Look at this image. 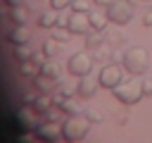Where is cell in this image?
Listing matches in <instances>:
<instances>
[{
  "mask_svg": "<svg viewBox=\"0 0 152 143\" xmlns=\"http://www.w3.org/2000/svg\"><path fill=\"white\" fill-rule=\"evenodd\" d=\"M124 69L131 74V76H142L147 74L150 69V52L142 48V45H131L124 50V60H121Z\"/></svg>",
  "mask_w": 152,
  "mask_h": 143,
  "instance_id": "1",
  "label": "cell"
},
{
  "mask_svg": "<svg viewBox=\"0 0 152 143\" xmlns=\"http://www.w3.org/2000/svg\"><path fill=\"white\" fill-rule=\"evenodd\" d=\"M40 114L31 107V105H19L17 110H12V112H7V124L10 126H14V129H19V133H24V131H31V129H38L40 126Z\"/></svg>",
  "mask_w": 152,
  "mask_h": 143,
  "instance_id": "2",
  "label": "cell"
},
{
  "mask_svg": "<svg viewBox=\"0 0 152 143\" xmlns=\"http://www.w3.org/2000/svg\"><path fill=\"white\" fill-rule=\"evenodd\" d=\"M90 119L86 117V114H66L64 117V122H62V136H64V141H69V143H76V141H83L86 136H88V131H90Z\"/></svg>",
  "mask_w": 152,
  "mask_h": 143,
  "instance_id": "3",
  "label": "cell"
},
{
  "mask_svg": "<svg viewBox=\"0 0 152 143\" xmlns=\"http://www.w3.org/2000/svg\"><path fill=\"white\" fill-rule=\"evenodd\" d=\"M114 98L124 105H135L140 98H145L142 93V83L135 81V79H128V81H121L116 88H114Z\"/></svg>",
  "mask_w": 152,
  "mask_h": 143,
  "instance_id": "4",
  "label": "cell"
},
{
  "mask_svg": "<svg viewBox=\"0 0 152 143\" xmlns=\"http://www.w3.org/2000/svg\"><path fill=\"white\" fill-rule=\"evenodd\" d=\"M93 67H95V60H93V52H88V50L74 52V55L66 60V72H69L71 76H76V79L90 74Z\"/></svg>",
  "mask_w": 152,
  "mask_h": 143,
  "instance_id": "5",
  "label": "cell"
},
{
  "mask_svg": "<svg viewBox=\"0 0 152 143\" xmlns=\"http://www.w3.org/2000/svg\"><path fill=\"white\" fill-rule=\"evenodd\" d=\"M104 12H107V17H109L112 24H116V26H126V24L133 19L135 7L128 5L126 0H112V2L104 7Z\"/></svg>",
  "mask_w": 152,
  "mask_h": 143,
  "instance_id": "6",
  "label": "cell"
},
{
  "mask_svg": "<svg viewBox=\"0 0 152 143\" xmlns=\"http://www.w3.org/2000/svg\"><path fill=\"white\" fill-rule=\"evenodd\" d=\"M97 81H100V88L114 91L124 81V64H119V62H104L102 69H100V74H97Z\"/></svg>",
  "mask_w": 152,
  "mask_h": 143,
  "instance_id": "7",
  "label": "cell"
},
{
  "mask_svg": "<svg viewBox=\"0 0 152 143\" xmlns=\"http://www.w3.org/2000/svg\"><path fill=\"white\" fill-rule=\"evenodd\" d=\"M69 29H71V33H81V36H86V33H90V31H95L93 29V24H90V17H88V12H71L69 17H66V21H64Z\"/></svg>",
  "mask_w": 152,
  "mask_h": 143,
  "instance_id": "8",
  "label": "cell"
},
{
  "mask_svg": "<svg viewBox=\"0 0 152 143\" xmlns=\"http://www.w3.org/2000/svg\"><path fill=\"white\" fill-rule=\"evenodd\" d=\"M36 136H38L40 141H48V143L64 141V136H62V124H57V122H40V126L36 129Z\"/></svg>",
  "mask_w": 152,
  "mask_h": 143,
  "instance_id": "9",
  "label": "cell"
},
{
  "mask_svg": "<svg viewBox=\"0 0 152 143\" xmlns=\"http://www.w3.org/2000/svg\"><path fill=\"white\" fill-rule=\"evenodd\" d=\"M64 67H66V64H62L59 57H48V60L43 62V67H40V74L48 76V79H52V81H59Z\"/></svg>",
  "mask_w": 152,
  "mask_h": 143,
  "instance_id": "10",
  "label": "cell"
},
{
  "mask_svg": "<svg viewBox=\"0 0 152 143\" xmlns=\"http://www.w3.org/2000/svg\"><path fill=\"white\" fill-rule=\"evenodd\" d=\"M100 88V81L93 76V74H86V76H78V98H93Z\"/></svg>",
  "mask_w": 152,
  "mask_h": 143,
  "instance_id": "11",
  "label": "cell"
},
{
  "mask_svg": "<svg viewBox=\"0 0 152 143\" xmlns=\"http://www.w3.org/2000/svg\"><path fill=\"white\" fill-rule=\"evenodd\" d=\"M62 19H59V10H55V7H50V10H43L40 14H38V26L40 29H52V26H57Z\"/></svg>",
  "mask_w": 152,
  "mask_h": 143,
  "instance_id": "12",
  "label": "cell"
},
{
  "mask_svg": "<svg viewBox=\"0 0 152 143\" xmlns=\"http://www.w3.org/2000/svg\"><path fill=\"white\" fill-rule=\"evenodd\" d=\"M28 38H31V31L26 29V24H14V29H10V33H7V41L12 45L28 43Z\"/></svg>",
  "mask_w": 152,
  "mask_h": 143,
  "instance_id": "13",
  "label": "cell"
},
{
  "mask_svg": "<svg viewBox=\"0 0 152 143\" xmlns=\"http://www.w3.org/2000/svg\"><path fill=\"white\" fill-rule=\"evenodd\" d=\"M88 17H90V24H93V29H95V31H104V29H107V24H109V17H107V12H104V10H90V12H88Z\"/></svg>",
  "mask_w": 152,
  "mask_h": 143,
  "instance_id": "14",
  "label": "cell"
},
{
  "mask_svg": "<svg viewBox=\"0 0 152 143\" xmlns=\"http://www.w3.org/2000/svg\"><path fill=\"white\" fill-rule=\"evenodd\" d=\"M28 17H31V12H28V7L21 2V5H12L10 7V19L14 21V24H26L28 21Z\"/></svg>",
  "mask_w": 152,
  "mask_h": 143,
  "instance_id": "15",
  "label": "cell"
},
{
  "mask_svg": "<svg viewBox=\"0 0 152 143\" xmlns=\"http://www.w3.org/2000/svg\"><path fill=\"white\" fill-rule=\"evenodd\" d=\"M102 33H104V41H107L109 45H114V48L126 45V33H124L121 29H104Z\"/></svg>",
  "mask_w": 152,
  "mask_h": 143,
  "instance_id": "16",
  "label": "cell"
},
{
  "mask_svg": "<svg viewBox=\"0 0 152 143\" xmlns=\"http://www.w3.org/2000/svg\"><path fill=\"white\" fill-rule=\"evenodd\" d=\"M112 50H114V45H109L107 41L102 43V45H97L95 50H90L93 52V60L97 62V64H104V62H109L112 60Z\"/></svg>",
  "mask_w": 152,
  "mask_h": 143,
  "instance_id": "17",
  "label": "cell"
},
{
  "mask_svg": "<svg viewBox=\"0 0 152 143\" xmlns=\"http://www.w3.org/2000/svg\"><path fill=\"white\" fill-rule=\"evenodd\" d=\"M19 74L21 76H26V79H33L36 74H40V64L31 57V60H24V62H19Z\"/></svg>",
  "mask_w": 152,
  "mask_h": 143,
  "instance_id": "18",
  "label": "cell"
},
{
  "mask_svg": "<svg viewBox=\"0 0 152 143\" xmlns=\"http://www.w3.org/2000/svg\"><path fill=\"white\" fill-rule=\"evenodd\" d=\"M86 107L76 100V95L74 98H64V102L59 105V112H64V114H78V112H83Z\"/></svg>",
  "mask_w": 152,
  "mask_h": 143,
  "instance_id": "19",
  "label": "cell"
},
{
  "mask_svg": "<svg viewBox=\"0 0 152 143\" xmlns=\"http://www.w3.org/2000/svg\"><path fill=\"white\" fill-rule=\"evenodd\" d=\"M83 114H86L93 124H102V122H104V117H107V114H104V110H102L100 105H86Z\"/></svg>",
  "mask_w": 152,
  "mask_h": 143,
  "instance_id": "20",
  "label": "cell"
},
{
  "mask_svg": "<svg viewBox=\"0 0 152 143\" xmlns=\"http://www.w3.org/2000/svg\"><path fill=\"white\" fill-rule=\"evenodd\" d=\"M52 105H55V102H52V95H50V93H40V95L36 98V102H33L31 107H33V110H36L38 114H43V112H48V110H50Z\"/></svg>",
  "mask_w": 152,
  "mask_h": 143,
  "instance_id": "21",
  "label": "cell"
},
{
  "mask_svg": "<svg viewBox=\"0 0 152 143\" xmlns=\"http://www.w3.org/2000/svg\"><path fill=\"white\" fill-rule=\"evenodd\" d=\"M48 57H59V50H62V43L57 41V38H48V41H43V48H40Z\"/></svg>",
  "mask_w": 152,
  "mask_h": 143,
  "instance_id": "22",
  "label": "cell"
},
{
  "mask_svg": "<svg viewBox=\"0 0 152 143\" xmlns=\"http://www.w3.org/2000/svg\"><path fill=\"white\" fill-rule=\"evenodd\" d=\"M50 81H52V79L43 76V74H36V76L31 79V86H36L40 93H52V91H55V86H52Z\"/></svg>",
  "mask_w": 152,
  "mask_h": 143,
  "instance_id": "23",
  "label": "cell"
},
{
  "mask_svg": "<svg viewBox=\"0 0 152 143\" xmlns=\"http://www.w3.org/2000/svg\"><path fill=\"white\" fill-rule=\"evenodd\" d=\"M64 98H74V95H78V81L74 83V81H59V86H55Z\"/></svg>",
  "mask_w": 152,
  "mask_h": 143,
  "instance_id": "24",
  "label": "cell"
},
{
  "mask_svg": "<svg viewBox=\"0 0 152 143\" xmlns=\"http://www.w3.org/2000/svg\"><path fill=\"white\" fill-rule=\"evenodd\" d=\"M50 31H52V38H57L59 43H66V41L74 36V33H71V29H69L66 24H64V26H62V24H57V26H52Z\"/></svg>",
  "mask_w": 152,
  "mask_h": 143,
  "instance_id": "25",
  "label": "cell"
},
{
  "mask_svg": "<svg viewBox=\"0 0 152 143\" xmlns=\"http://www.w3.org/2000/svg\"><path fill=\"white\" fill-rule=\"evenodd\" d=\"M104 43V33L102 31H90V33H86V48L88 50H95L97 45H102Z\"/></svg>",
  "mask_w": 152,
  "mask_h": 143,
  "instance_id": "26",
  "label": "cell"
},
{
  "mask_svg": "<svg viewBox=\"0 0 152 143\" xmlns=\"http://www.w3.org/2000/svg\"><path fill=\"white\" fill-rule=\"evenodd\" d=\"M14 57H17L19 62H24V60H31V57H33V50H31L26 43H19V45H14Z\"/></svg>",
  "mask_w": 152,
  "mask_h": 143,
  "instance_id": "27",
  "label": "cell"
},
{
  "mask_svg": "<svg viewBox=\"0 0 152 143\" xmlns=\"http://www.w3.org/2000/svg\"><path fill=\"white\" fill-rule=\"evenodd\" d=\"M93 0H71V10H76V12H90L93 7Z\"/></svg>",
  "mask_w": 152,
  "mask_h": 143,
  "instance_id": "28",
  "label": "cell"
},
{
  "mask_svg": "<svg viewBox=\"0 0 152 143\" xmlns=\"http://www.w3.org/2000/svg\"><path fill=\"white\" fill-rule=\"evenodd\" d=\"M140 83H142V93H145V98H152V79H140Z\"/></svg>",
  "mask_w": 152,
  "mask_h": 143,
  "instance_id": "29",
  "label": "cell"
},
{
  "mask_svg": "<svg viewBox=\"0 0 152 143\" xmlns=\"http://www.w3.org/2000/svg\"><path fill=\"white\" fill-rule=\"evenodd\" d=\"M50 7H55V10H66V7H71V0H50Z\"/></svg>",
  "mask_w": 152,
  "mask_h": 143,
  "instance_id": "30",
  "label": "cell"
},
{
  "mask_svg": "<svg viewBox=\"0 0 152 143\" xmlns=\"http://www.w3.org/2000/svg\"><path fill=\"white\" fill-rule=\"evenodd\" d=\"M142 26H147V29L152 26V7L145 10V14H142Z\"/></svg>",
  "mask_w": 152,
  "mask_h": 143,
  "instance_id": "31",
  "label": "cell"
},
{
  "mask_svg": "<svg viewBox=\"0 0 152 143\" xmlns=\"http://www.w3.org/2000/svg\"><path fill=\"white\" fill-rule=\"evenodd\" d=\"M93 2H95V7H107L112 0H93Z\"/></svg>",
  "mask_w": 152,
  "mask_h": 143,
  "instance_id": "32",
  "label": "cell"
},
{
  "mask_svg": "<svg viewBox=\"0 0 152 143\" xmlns=\"http://www.w3.org/2000/svg\"><path fill=\"white\" fill-rule=\"evenodd\" d=\"M116 122H119V124H121V126H124V124H126V122H128V114H119V117H116Z\"/></svg>",
  "mask_w": 152,
  "mask_h": 143,
  "instance_id": "33",
  "label": "cell"
},
{
  "mask_svg": "<svg viewBox=\"0 0 152 143\" xmlns=\"http://www.w3.org/2000/svg\"><path fill=\"white\" fill-rule=\"evenodd\" d=\"M21 2H24V0H5L7 7H12V5H21Z\"/></svg>",
  "mask_w": 152,
  "mask_h": 143,
  "instance_id": "34",
  "label": "cell"
},
{
  "mask_svg": "<svg viewBox=\"0 0 152 143\" xmlns=\"http://www.w3.org/2000/svg\"><path fill=\"white\" fill-rule=\"evenodd\" d=\"M145 2H147V0H145Z\"/></svg>",
  "mask_w": 152,
  "mask_h": 143,
  "instance_id": "35",
  "label": "cell"
}]
</instances>
